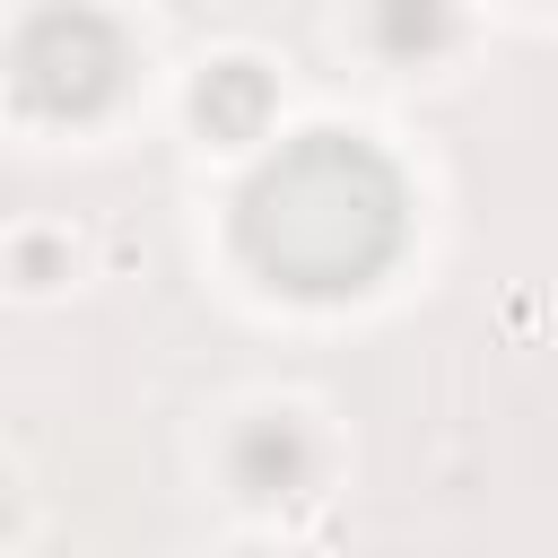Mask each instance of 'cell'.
Masks as SVG:
<instances>
[{
	"instance_id": "cell-1",
	"label": "cell",
	"mask_w": 558,
	"mask_h": 558,
	"mask_svg": "<svg viewBox=\"0 0 558 558\" xmlns=\"http://www.w3.org/2000/svg\"><path fill=\"white\" fill-rule=\"evenodd\" d=\"M410 244L401 166L357 131H296L235 201V253L288 296H357Z\"/></svg>"
},
{
	"instance_id": "cell-2",
	"label": "cell",
	"mask_w": 558,
	"mask_h": 558,
	"mask_svg": "<svg viewBox=\"0 0 558 558\" xmlns=\"http://www.w3.org/2000/svg\"><path fill=\"white\" fill-rule=\"evenodd\" d=\"M122 78H131V44H122V26H113L105 9H87V0L35 9V17L17 26V44H9V87H17V105L44 113V122H96V113L122 96Z\"/></svg>"
},
{
	"instance_id": "cell-3",
	"label": "cell",
	"mask_w": 558,
	"mask_h": 558,
	"mask_svg": "<svg viewBox=\"0 0 558 558\" xmlns=\"http://www.w3.org/2000/svg\"><path fill=\"white\" fill-rule=\"evenodd\" d=\"M227 480L244 488V497H296L305 480H314V436H305V418H288V410H270V418H244L235 427V445H227Z\"/></svg>"
},
{
	"instance_id": "cell-4",
	"label": "cell",
	"mask_w": 558,
	"mask_h": 558,
	"mask_svg": "<svg viewBox=\"0 0 558 558\" xmlns=\"http://www.w3.org/2000/svg\"><path fill=\"white\" fill-rule=\"evenodd\" d=\"M270 70H253V61H209L201 70V87H192V122L209 131V140H227V148H244V140H262L270 131Z\"/></svg>"
},
{
	"instance_id": "cell-5",
	"label": "cell",
	"mask_w": 558,
	"mask_h": 558,
	"mask_svg": "<svg viewBox=\"0 0 558 558\" xmlns=\"http://www.w3.org/2000/svg\"><path fill=\"white\" fill-rule=\"evenodd\" d=\"M453 44V0H375V52L418 70Z\"/></svg>"
}]
</instances>
